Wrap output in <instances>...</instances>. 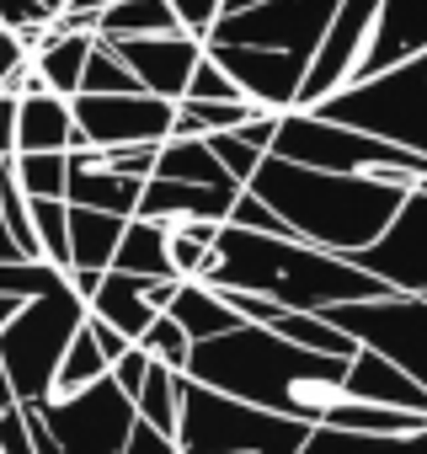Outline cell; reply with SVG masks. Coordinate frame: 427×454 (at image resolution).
<instances>
[{"instance_id":"1","label":"cell","mask_w":427,"mask_h":454,"mask_svg":"<svg viewBox=\"0 0 427 454\" xmlns=\"http://www.w3.org/2000/svg\"><path fill=\"white\" fill-rule=\"evenodd\" d=\"M347 369H353V358L294 348L268 326H241L230 337L198 342L187 380H198L208 390H225V395H241V401L278 411L289 422L326 427V422H337L342 406H353Z\"/></svg>"},{"instance_id":"2","label":"cell","mask_w":427,"mask_h":454,"mask_svg":"<svg viewBox=\"0 0 427 454\" xmlns=\"http://www.w3.org/2000/svg\"><path fill=\"white\" fill-rule=\"evenodd\" d=\"M208 289H241V294H262L283 310H305V316H326L337 305H358V300H384L390 289L379 278H369L353 257L321 252L310 241L294 236H257V231H220V252L214 268L203 273Z\"/></svg>"},{"instance_id":"3","label":"cell","mask_w":427,"mask_h":454,"mask_svg":"<svg viewBox=\"0 0 427 454\" xmlns=\"http://www.w3.org/2000/svg\"><path fill=\"white\" fill-rule=\"evenodd\" d=\"M246 192H257L299 241H310L321 252H337V257H358L390 231V219L400 214L411 187L379 182V176L310 171V166L268 155Z\"/></svg>"},{"instance_id":"4","label":"cell","mask_w":427,"mask_h":454,"mask_svg":"<svg viewBox=\"0 0 427 454\" xmlns=\"http://www.w3.org/2000/svg\"><path fill=\"white\" fill-rule=\"evenodd\" d=\"M427 54V0H342V12L305 75L299 107H321L347 86L395 75Z\"/></svg>"},{"instance_id":"5","label":"cell","mask_w":427,"mask_h":454,"mask_svg":"<svg viewBox=\"0 0 427 454\" xmlns=\"http://www.w3.org/2000/svg\"><path fill=\"white\" fill-rule=\"evenodd\" d=\"M86 321H91V305L70 289V273H65L59 284H49L43 294H33L22 305V316L0 332V364H6L22 406L54 395L59 364H65V353H70V342L81 337Z\"/></svg>"},{"instance_id":"6","label":"cell","mask_w":427,"mask_h":454,"mask_svg":"<svg viewBox=\"0 0 427 454\" xmlns=\"http://www.w3.org/2000/svg\"><path fill=\"white\" fill-rule=\"evenodd\" d=\"M278 160H294V166H310V171H337V176H379V182H400V187H416L427 182V160L379 139V134H363V129H347V123H331L321 113H283V129H278V145H273Z\"/></svg>"},{"instance_id":"7","label":"cell","mask_w":427,"mask_h":454,"mask_svg":"<svg viewBox=\"0 0 427 454\" xmlns=\"http://www.w3.org/2000/svg\"><path fill=\"white\" fill-rule=\"evenodd\" d=\"M305 438H310L305 422H289L225 390H208L198 380L182 385V427H176L182 454H299Z\"/></svg>"},{"instance_id":"8","label":"cell","mask_w":427,"mask_h":454,"mask_svg":"<svg viewBox=\"0 0 427 454\" xmlns=\"http://www.w3.org/2000/svg\"><path fill=\"white\" fill-rule=\"evenodd\" d=\"M310 113H321L331 123H347V129H363V134H379V139L427 160V54L400 65L384 81L347 86V91L326 97Z\"/></svg>"},{"instance_id":"9","label":"cell","mask_w":427,"mask_h":454,"mask_svg":"<svg viewBox=\"0 0 427 454\" xmlns=\"http://www.w3.org/2000/svg\"><path fill=\"white\" fill-rule=\"evenodd\" d=\"M331 326H342L358 348L390 358L406 380L427 390V300L416 294H384V300H358L326 310Z\"/></svg>"},{"instance_id":"10","label":"cell","mask_w":427,"mask_h":454,"mask_svg":"<svg viewBox=\"0 0 427 454\" xmlns=\"http://www.w3.org/2000/svg\"><path fill=\"white\" fill-rule=\"evenodd\" d=\"M33 411L43 417L49 438L70 454H123L139 422V406L113 385V374L81 395H49L33 401Z\"/></svg>"},{"instance_id":"11","label":"cell","mask_w":427,"mask_h":454,"mask_svg":"<svg viewBox=\"0 0 427 454\" xmlns=\"http://www.w3.org/2000/svg\"><path fill=\"white\" fill-rule=\"evenodd\" d=\"M342 12V0H268L257 12H241V17H225L214 27L208 43H236V49H268V54H289V59H305L315 65L331 22Z\"/></svg>"},{"instance_id":"12","label":"cell","mask_w":427,"mask_h":454,"mask_svg":"<svg viewBox=\"0 0 427 454\" xmlns=\"http://www.w3.org/2000/svg\"><path fill=\"white\" fill-rule=\"evenodd\" d=\"M369 278H379L390 294H416L427 300V182H416L390 219V231L353 257Z\"/></svg>"},{"instance_id":"13","label":"cell","mask_w":427,"mask_h":454,"mask_svg":"<svg viewBox=\"0 0 427 454\" xmlns=\"http://www.w3.org/2000/svg\"><path fill=\"white\" fill-rule=\"evenodd\" d=\"M75 123L91 150H123V145H166L176 129V102H160L150 91L134 97H75Z\"/></svg>"},{"instance_id":"14","label":"cell","mask_w":427,"mask_h":454,"mask_svg":"<svg viewBox=\"0 0 427 454\" xmlns=\"http://www.w3.org/2000/svg\"><path fill=\"white\" fill-rule=\"evenodd\" d=\"M208 59L220 65L246 91V102H257L262 113H299L305 75H310L305 59L268 54V49H236V43H208Z\"/></svg>"},{"instance_id":"15","label":"cell","mask_w":427,"mask_h":454,"mask_svg":"<svg viewBox=\"0 0 427 454\" xmlns=\"http://www.w3.org/2000/svg\"><path fill=\"white\" fill-rule=\"evenodd\" d=\"M134 75L150 97L160 102H182L187 86H192V70L203 65L208 43L187 38V33H166V38H102Z\"/></svg>"},{"instance_id":"16","label":"cell","mask_w":427,"mask_h":454,"mask_svg":"<svg viewBox=\"0 0 427 454\" xmlns=\"http://www.w3.org/2000/svg\"><path fill=\"white\" fill-rule=\"evenodd\" d=\"M139 198H144V182L113 171L102 150H70V187H65L70 208H97V214L139 219Z\"/></svg>"},{"instance_id":"17","label":"cell","mask_w":427,"mask_h":454,"mask_svg":"<svg viewBox=\"0 0 427 454\" xmlns=\"http://www.w3.org/2000/svg\"><path fill=\"white\" fill-rule=\"evenodd\" d=\"M241 192H246V187H241ZM241 192H214V187H192V182L150 176V182H144V198H139V219H155V224H187V219L230 224Z\"/></svg>"},{"instance_id":"18","label":"cell","mask_w":427,"mask_h":454,"mask_svg":"<svg viewBox=\"0 0 427 454\" xmlns=\"http://www.w3.org/2000/svg\"><path fill=\"white\" fill-rule=\"evenodd\" d=\"M38 150H54V155L91 150V145L81 139L75 102H65V97H54V91H33V97H22V134H17V155H38Z\"/></svg>"},{"instance_id":"19","label":"cell","mask_w":427,"mask_h":454,"mask_svg":"<svg viewBox=\"0 0 427 454\" xmlns=\"http://www.w3.org/2000/svg\"><path fill=\"white\" fill-rule=\"evenodd\" d=\"M160 278H134V273H102V284H97V294L86 300L91 305V316L97 321H107V326H118L128 342H139L155 321H160V310H155V300H150V289H155Z\"/></svg>"},{"instance_id":"20","label":"cell","mask_w":427,"mask_h":454,"mask_svg":"<svg viewBox=\"0 0 427 454\" xmlns=\"http://www.w3.org/2000/svg\"><path fill=\"white\" fill-rule=\"evenodd\" d=\"M347 395H353V401H369V406H395V411L427 417V390H422L416 380H406L390 358L369 353V348H358V358H353V369H347Z\"/></svg>"},{"instance_id":"21","label":"cell","mask_w":427,"mask_h":454,"mask_svg":"<svg viewBox=\"0 0 427 454\" xmlns=\"http://www.w3.org/2000/svg\"><path fill=\"white\" fill-rule=\"evenodd\" d=\"M166 316L192 337V348H198V342H214V337H230V332H241V326H252V321H241V310H236L220 289H208V284H182Z\"/></svg>"},{"instance_id":"22","label":"cell","mask_w":427,"mask_h":454,"mask_svg":"<svg viewBox=\"0 0 427 454\" xmlns=\"http://www.w3.org/2000/svg\"><path fill=\"white\" fill-rule=\"evenodd\" d=\"M123 231H128V219H118V214L70 208V252H75V268L81 273H113V257L123 247Z\"/></svg>"},{"instance_id":"23","label":"cell","mask_w":427,"mask_h":454,"mask_svg":"<svg viewBox=\"0 0 427 454\" xmlns=\"http://www.w3.org/2000/svg\"><path fill=\"white\" fill-rule=\"evenodd\" d=\"M155 176L166 182H192V187H214V192H241V182L220 166V155L208 150V139H166Z\"/></svg>"},{"instance_id":"24","label":"cell","mask_w":427,"mask_h":454,"mask_svg":"<svg viewBox=\"0 0 427 454\" xmlns=\"http://www.w3.org/2000/svg\"><path fill=\"white\" fill-rule=\"evenodd\" d=\"M91 54H97V33H65V38H49V49L33 59V70H38V81H43L54 97L75 102L81 86H86Z\"/></svg>"},{"instance_id":"25","label":"cell","mask_w":427,"mask_h":454,"mask_svg":"<svg viewBox=\"0 0 427 454\" xmlns=\"http://www.w3.org/2000/svg\"><path fill=\"white\" fill-rule=\"evenodd\" d=\"M113 273H134V278H176L171 273V231L155 219H128L123 247L113 257Z\"/></svg>"},{"instance_id":"26","label":"cell","mask_w":427,"mask_h":454,"mask_svg":"<svg viewBox=\"0 0 427 454\" xmlns=\"http://www.w3.org/2000/svg\"><path fill=\"white\" fill-rule=\"evenodd\" d=\"M299 454H427V427L416 433H347V427H310Z\"/></svg>"},{"instance_id":"27","label":"cell","mask_w":427,"mask_h":454,"mask_svg":"<svg viewBox=\"0 0 427 454\" xmlns=\"http://www.w3.org/2000/svg\"><path fill=\"white\" fill-rule=\"evenodd\" d=\"M166 33H182L171 0H118L97 22V38H166Z\"/></svg>"},{"instance_id":"28","label":"cell","mask_w":427,"mask_h":454,"mask_svg":"<svg viewBox=\"0 0 427 454\" xmlns=\"http://www.w3.org/2000/svg\"><path fill=\"white\" fill-rule=\"evenodd\" d=\"M252 118H262L257 102H176L171 139H208V134H236Z\"/></svg>"},{"instance_id":"29","label":"cell","mask_w":427,"mask_h":454,"mask_svg":"<svg viewBox=\"0 0 427 454\" xmlns=\"http://www.w3.org/2000/svg\"><path fill=\"white\" fill-rule=\"evenodd\" d=\"M268 332H278L283 342H294V348H310V353H331V358H358V342L342 332V326H331L326 316H305V310H278V321L268 326Z\"/></svg>"},{"instance_id":"30","label":"cell","mask_w":427,"mask_h":454,"mask_svg":"<svg viewBox=\"0 0 427 454\" xmlns=\"http://www.w3.org/2000/svg\"><path fill=\"white\" fill-rule=\"evenodd\" d=\"M182 385H187V374H176V369H166V364H150V380H144V390H139V422H150L155 433H166V438H176V427H182Z\"/></svg>"},{"instance_id":"31","label":"cell","mask_w":427,"mask_h":454,"mask_svg":"<svg viewBox=\"0 0 427 454\" xmlns=\"http://www.w3.org/2000/svg\"><path fill=\"white\" fill-rule=\"evenodd\" d=\"M113 374V364H107V353L97 348V337H91V321L81 326V337L70 342V353H65V364H59V380H54V395H81V390H91V385H102Z\"/></svg>"},{"instance_id":"32","label":"cell","mask_w":427,"mask_h":454,"mask_svg":"<svg viewBox=\"0 0 427 454\" xmlns=\"http://www.w3.org/2000/svg\"><path fill=\"white\" fill-rule=\"evenodd\" d=\"M33 224H38L43 262H54L59 273H70L75 268V252H70V203L65 198H33Z\"/></svg>"},{"instance_id":"33","label":"cell","mask_w":427,"mask_h":454,"mask_svg":"<svg viewBox=\"0 0 427 454\" xmlns=\"http://www.w3.org/2000/svg\"><path fill=\"white\" fill-rule=\"evenodd\" d=\"M17 182L27 198H65L70 187V155H54V150H38V155H17Z\"/></svg>"},{"instance_id":"34","label":"cell","mask_w":427,"mask_h":454,"mask_svg":"<svg viewBox=\"0 0 427 454\" xmlns=\"http://www.w3.org/2000/svg\"><path fill=\"white\" fill-rule=\"evenodd\" d=\"M134 91H144L139 86V75L97 38V54H91V65H86V86H81V97H134Z\"/></svg>"},{"instance_id":"35","label":"cell","mask_w":427,"mask_h":454,"mask_svg":"<svg viewBox=\"0 0 427 454\" xmlns=\"http://www.w3.org/2000/svg\"><path fill=\"white\" fill-rule=\"evenodd\" d=\"M139 348L155 358V364H166V369H176V374H187V364H192V337L171 321V316H160L144 337H139Z\"/></svg>"},{"instance_id":"36","label":"cell","mask_w":427,"mask_h":454,"mask_svg":"<svg viewBox=\"0 0 427 454\" xmlns=\"http://www.w3.org/2000/svg\"><path fill=\"white\" fill-rule=\"evenodd\" d=\"M208 150L220 155V166H225L241 187H252V176H257V171H262V160H268V155H262L257 145H246L241 134H208Z\"/></svg>"},{"instance_id":"37","label":"cell","mask_w":427,"mask_h":454,"mask_svg":"<svg viewBox=\"0 0 427 454\" xmlns=\"http://www.w3.org/2000/svg\"><path fill=\"white\" fill-rule=\"evenodd\" d=\"M182 102H246V91H241L220 65L203 54V65L192 70V86H187V97H182Z\"/></svg>"},{"instance_id":"38","label":"cell","mask_w":427,"mask_h":454,"mask_svg":"<svg viewBox=\"0 0 427 454\" xmlns=\"http://www.w3.org/2000/svg\"><path fill=\"white\" fill-rule=\"evenodd\" d=\"M171 12H176V22H182V33H187V38L208 43V38H214V27L225 22V0H171Z\"/></svg>"},{"instance_id":"39","label":"cell","mask_w":427,"mask_h":454,"mask_svg":"<svg viewBox=\"0 0 427 454\" xmlns=\"http://www.w3.org/2000/svg\"><path fill=\"white\" fill-rule=\"evenodd\" d=\"M230 224H236V231H257V236H294V231H289V224H283V219H278L257 192H241V198H236ZM294 241H299V236H294Z\"/></svg>"},{"instance_id":"40","label":"cell","mask_w":427,"mask_h":454,"mask_svg":"<svg viewBox=\"0 0 427 454\" xmlns=\"http://www.w3.org/2000/svg\"><path fill=\"white\" fill-rule=\"evenodd\" d=\"M54 12L43 0H0V27L6 33H27V27H49Z\"/></svg>"},{"instance_id":"41","label":"cell","mask_w":427,"mask_h":454,"mask_svg":"<svg viewBox=\"0 0 427 454\" xmlns=\"http://www.w3.org/2000/svg\"><path fill=\"white\" fill-rule=\"evenodd\" d=\"M150 364H155V358H150L144 348H128V353L113 364V385H118L128 401H139V390H144V380H150Z\"/></svg>"},{"instance_id":"42","label":"cell","mask_w":427,"mask_h":454,"mask_svg":"<svg viewBox=\"0 0 427 454\" xmlns=\"http://www.w3.org/2000/svg\"><path fill=\"white\" fill-rule=\"evenodd\" d=\"M17 134H22V97L0 91V160H17Z\"/></svg>"},{"instance_id":"43","label":"cell","mask_w":427,"mask_h":454,"mask_svg":"<svg viewBox=\"0 0 427 454\" xmlns=\"http://www.w3.org/2000/svg\"><path fill=\"white\" fill-rule=\"evenodd\" d=\"M0 454H38V443H33V427H27V411L0 417Z\"/></svg>"},{"instance_id":"44","label":"cell","mask_w":427,"mask_h":454,"mask_svg":"<svg viewBox=\"0 0 427 454\" xmlns=\"http://www.w3.org/2000/svg\"><path fill=\"white\" fill-rule=\"evenodd\" d=\"M123 454H182V449H176V438L155 433L150 422H134V438H128V449H123Z\"/></svg>"},{"instance_id":"45","label":"cell","mask_w":427,"mask_h":454,"mask_svg":"<svg viewBox=\"0 0 427 454\" xmlns=\"http://www.w3.org/2000/svg\"><path fill=\"white\" fill-rule=\"evenodd\" d=\"M91 337H97V348L107 353V364H118V358H123L128 348H139V342H128V337H123L118 326H107V321H97V316H91Z\"/></svg>"},{"instance_id":"46","label":"cell","mask_w":427,"mask_h":454,"mask_svg":"<svg viewBox=\"0 0 427 454\" xmlns=\"http://www.w3.org/2000/svg\"><path fill=\"white\" fill-rule=\"evenodd\" d=\"M27 411V427H33V443H38V454H70V449H59L54 438H49V427H43V417L33 411V406H22Z\"/></svg>"},{"instance_id":"47","label":"cell","mask_w":427,"mask_h":454,"mask_svg":"<svg viewBox=\"0 0 427 454\" xmlns=\"http://www.w3.org/2000/svg\"><path fill=\"white\" fill-rule=\"evenodd\" d=\"M12 411H22V395H17V385H12V374H6V364H0V417H12Z\"/></svg>"},{"instance_id":"48","label":"cell","mask_w":427,"mask_h":454,"mask_svg":"<svg viewBox=\"0 0 427 454\" xmlns=\"http://www.w3.org/2000/svg\"><path fill=\"white\" fill-rule=\"evenodd\" d=\"M107 6H113V0H70V12H75V17H91V22H102ZM59 17H65V12H59Z\"/></svg>"},{"instance_id":"49","label":"cell","mask_w":427,"mask_h":454,"mask_svg":"<svg viewBox=\"0 0 427 454\" xmlns=\"http://www.w3.org/2000/svg\"><path fill=\"white\" fill-rule=\"evenodd\" d=\"M0 262H27V257L17 252V241H12V231H6V214H0Z\"/></svg>"},{"instance_id":"50","label":"cell","mask_w":427,"mask_h":454,"mask_svg":"<svg viewBox=\"0 0 427 454\" xmlns=\"http://www.w3.org/2000/svg\"><path fill=\"white\" fill-rule=\"evenodd\" d=\"M22 305H27V300H17V294H0V332H6V326L22 316Z\"/></svg>"},{"instance_id":"51","label":"cell","mask_w":427,"mask_h":454,"mask_svg":"<svg viewBox=\"0 0 427 454\" xmlns=\"http://www.w3.org/2000/svg\"><path fill=\"white\" fill-rule=\"evenodd\" d=\"M257 6H268V0H225V17H241V12H257Z\"/></svg>"},{"instance_id":"52","label":"cell","mask_w":427,"mask_h":454,"mask_svg":"<svg viewBox=\"0 0 427 454\" xmlns=\"http://www.w3.org/2000/svg\"><path fill=\"white\" fill-rule=\"evenodd\" d=\"M43 6H49V12L59 17V12H70V0H43Z\"/></svg>"},{"instance_id":"53","label":"cell","mask_w":427,"mask_h":454,"mask_svg":"<svg viewBox=\"0 0 427 454\" xmlns=\"http://www.w3.org/2000/svg\"><path fill=\"white\" fill-rule=\"evenodd\" d=\"M113 6H118V0H113Z\"/></svg>"}]
</instances>
